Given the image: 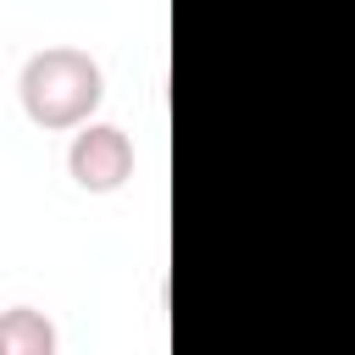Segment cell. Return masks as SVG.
I'll return each instance as SVG.
<instances>
[{
	"mask_svg": "<svg viewBox=\"0 0 355 355\" xmlns=\"http://www.w3.org/2000/svg\"><path fill=\"white\" fill-rule=\"evenodd\" d=\"M0 355H55V322L33 305L0 311Z\"/></svg>",
	"mask_w": 355,
	"mask_h": 355,
	"instance_id": "cell-3",
	"label": "cell"
},
{
	"mask_svg": "<svg viewBox=\"0 0 355 355\" xmlns=\"http://www.w3.org/2000/svg\"><path fill=\"white\" fill-rule=\"evenodd\" d=\"M67 172L83 194H116L133 178V139L116 122H83L67 144Z\"/></svg>",
	"mask_w": 355,
	"mask_h": 355,
	"instance_id": "cell-2",
	"label": "cell"
},
{
	"mask_svg": "<svg viewBox=\"0 0 355 355\" xmlns=\"http://www.w3.org/2000/svg\"><path fill=\"white\" fill-rule=\"evenodd\" d=\"M17 100L28 111L33 128L44 133H72L94 116V105L105 100V78H100V61L78 44H44L22 61V78H17Z\"/></svg>",
	"mask_w": 355,
	"mask_h": 355,
	"instance_id": "cell-1",
	"label": "cell"
}]
</instances>
